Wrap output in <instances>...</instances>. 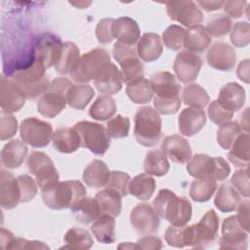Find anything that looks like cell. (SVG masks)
Segmentation results:
<instances>
[{"mask_svg":"<svg viewBox=\"0 0 250 250\" xmlns=\"http://www.w3.org/2000/svg\"><path fill=\"white\" fill-rule=\"evenodd\" d=\"M80 57L79 49L73 42L67 41L62 43L59 57L54 65L56 71L60 74H70Z\"/></svg>","mask_w":250,"mask_h":250,"instance_id":"obj_32","label":"cell"},{"mask_svg":"<svg viewBox=\"0 0 250 250\" xmlns=\"http://www.w3.org/2000/svg\"><path fill=\"white\" fill-rule=\"evenodd\" d=\"M219 218L214 210L207 211L200 221L194 225L195 241L193 248H206L212 244L218 236Z\"/></svg>","mask_w":250,"mask_h":250,"instance_id":"obj_17","label":"cell"},{"mask_svg":"<svg viewBox=\"0 0 250 250\" xmlns=\"http://www.w3.org/2000/svg\"><path fill=\"white\" fill-rule=\"evenodd\" d=\"M162 133L160 113L151 106H143L135 115L134 135L136 141L146 147L157 145Z\"/></svg>","mask_w":250,"mask_h":250,"instance_id":"obj_4","label":"cell"},{"mask_svg":"<svg viewBox=\"0 0 250 250\" xmlns=\"http://www.w3.org/2000/svg\"><path fill=\"white\" fill-rule=\"evenodd\" d=\"M163 52V44L158 34L145 33L138 41L136 53L142 61L151 62L156 61Z\"/></svg>","mask_w":250,"mask_h":250,"instance_id":"obj_25","label":"cell"},{"mask_svg":"<svg viewBox=\"0 0 250 250\" xmlns=\"http://www.w3.org/2000/svg\"><path fill=\"white\" fill-rule=\"evenodd\" d=\"M122 84L121 70L113 62H110L101 75L94 80V86L98 92L108 96L117 94L121 90Z\"/></svg>","mask_w":250,"mask_h":250,"instance_id":"obj_23","label":"cell"},{"mask_svg":"<svg viewBox=\"0 0 250 250\" xmlns=\"http://www.w3.org/2000/svg\"><path fill=\"white\" fill-rule=\"evenodd\" d=\"M21 190V202H28L34 198L37 193V183L28 175H21L18 178Z\"/></svg>","mask_w":250,"mask_h":250,"instance_id":"obj_56","label":"cell"},{"mask_svg":"<svg viewBox=\"0 0 250 250\" xmlns=\"http://www.w3.org/2000/svg\"><path fill=\"white\" fill-rule=\"evenodd\" d=\"M44 204L53 210L70 208L77 200L86 196L87 189L79 181L58 182L41 189Z\"/></svg>","mask_w":250,"mask_h":250,"instance_id":"obj_3","label":"cell"},{"mask_svg":"<svg viewBox=\"0 0 250 250\" xmlns=\"http://www.w3.org/2000/svg\"><path fill=\"white\" fill-rule=\"evenodd\" d=\"M114 21V19H103L98 22L95 33L100 43L107 44L114 39L112 30Z\"/></svg>","mask_w":250,"mask_h":250,"instance_id":"obj_57","label":"cell"},{"mask_svg":"<svg viewBox=\"0 0 250 250\" xmlns=\"http://www.w3.org/2000/svg\"><path fill=\"white\" fill-rule=\"evenodd\" d=\"M186 29L177 24L168 26L162 34V40L164 45L173 51H178L184 47Z\"/></svg>","mask_w":250,"mask_h":250,"instance_id":"obj_49","label":"cell"},{"mask_svg":"<svg viewBox=\"0 0 250 250\" xmlns=\"http://www.w3.org/2000/svg\"><path fill=\"white\" fill-rule=\"evenodd\" d=\"M237 76L243 82L249 83V60H244L240 62L237 67Z\"/></svg>","mask_w":250,"mask_h":250,"instance_id":"obj_62","label":"cell"},{"mask_svg":"<svg viewBox=\"0 0 250 250\" xmlns=\"http://www.w3.org/2000/svg\"><path fill=\"white\" fill-rule=\"evenodd\" d=\"M52 144L62 153H72L81 146V139L74 128H60L53 133Z\"/></svg>","mask_w":250,"mask_h":250,"instance_id":"obj_29","label":"cell"},{"mask_svg":"<svg viewBox=\"0 0 250 250\" xmlns=\"http://www.w3.org/2000/svg\"><path fill=\"white\" fill-rule=\"evenodd\" d=\"M65 245L62 248L69 249H90L94 243L89 231L81 228H71L64 235Z\"/></svg>","mask_w":250,"mask_h":250,"instance_id":"obj_44","label":"cell"},{"mask_svg":"<svg viewBox=\"0 0 250 250\" xmlns=\"http://www.w3.org/2000/svg\"><path fill=\"white\" fill-rule=\"evenodd\" d=\"M62 42L53 35L44 36L36 45L35 60L42 63L45 68L55 65L60 54Z\"/></svg>","mask_w":250,"mask_h":250,"instance_id":"obj_24","label":"cell"},{"mask_svg":"<svg viewBox=\"0 0 250 250\" xmlns=\"http://www.w3.org/2000/svg\"><path fill=\"white\" fill-rule=\"evenodd\" d=\"M145 172L156 177L166 175L170 169V164L166 155L161 150H149L144 162Z\"/></svg>","mask_w":250,"mask_h":250,"instance_id":"obj_42","label":"cell"},{"mask_svg":"<svg viewBox=\"0 0 250 250\" xmlns=\"http://www.w3.org/2000/svg\"><path fill=\"white\" fill-rule=\"evenodd\" d=\"M207 112L210 120L218 125H222L230 121L233 116V112L225 108L222 104H219L218 101H213L209 104Z\"/></svg>","mask_w":250,"mask_h":250,"instance_id":"obj_54","label":"cell"},{"mask_svg":"<svg viewBox=\"0 0 250 250\" xmlns=\"http://www.w3.org/2000/svg\"><path fill=\"white\" fill-rule=\"evenodd\" d=\"M230 42L234 47L243 48L250 42V25L247 21L236 22L230 31Z\"/></svg>","mask_w":250,"mask_h":250,"instance_id":"obj_52","label":"cell"},{"mask_svg":"<svg viewBox=\"0 0 250 250\" xmlns=\"http://www.w3.org/2000/svg\"><path fill=\"white\" fill-rule=\"evenodd\" d=\"M241 133L242 128L237 121H229L218 128L217 143L222 148L229 149Z\"/></svg>","mask_w":250,"mask_h":250,"instance_id":"obj_47","label":"cell"},{"mask_svg":"<svg viewBox=\"0 0 250 250\" xmlns=\"http://www.w3.org/2000/svg\"><path fill=\"white\" fill-rule=\"evenodd\" d=\"M237 214L236 219L241 226V228L249 232V210H250V202L248 199L240 201L237 205Z\"/></svg>","mask_w":250,"mask_h":250,"instance_id":"obj_59","label":"cell"},{"mask_svg":"<svg viewBox=\"0 0 250 250\" xmlns=\"http://www.w3.org/2000/svg\"><path fill=\"white\" fill-rule=\"evenodd\" d=\"M45 249L49 248L46 244L37 240H26L21 237H13L7 249Z\"/></svg>","mask_w":250,"mask_h":250,"instance_id":"obj_58","label":"cell"},{"mask_svg":"<svg viewBox=\"0 0 250 250\" xmlns=\"http://www.w3.org/2000/svg\"><path fill=\"white\" fill-rule=\"evenodd\" d=\"M126 94L128 98L135 104H147L153 98V90L149 80L139 79L127 84Z\"/></svg>","mask_w":250,"mask_h":250,"instance_id":"obj_40","label":"cell"},{"mask_svg":"<svg viewBox=\"0 0 250 250\" xmlns=\"http://www.w3.org/2000/svg\"><path fill=\"white\" fill-rule=\"evenodd\" d=\"M46 68L34 60L28 66L19 69L12 78L22 90L26 99L41 97L50 87V80L45 73Z\"/></svg>","mask_w":250,"mask_h":250,"instance_id":"obj_5","label":"cell"},{"mask_svg":"<svg viewBox=\"0 0 250 250\" xmlns=\"http://www.w3.org/2000/svg\"><path fill=\"white\" fill-rule=\"evenodd\" d=\"M211 35L203 25H196L186 30L184 47L191 53L204 52L211 43Z\"/></svg>","mask_w":250,"mask_h":250,"instance_id":"obj_31","label":"cell"},{"mask_svg":"<svg viewBox=\"0 0 250 250\" xmlns=\"http://www.w3.org/2000/svg\"><path fill=\"white\" fill-rule=\"evenodd\" d=\"M151 249V250H157L162 248V241L159 237L147 234L142 238H140L135 243V249Z\"/></svg>","mask_w":250,"mask_h":250,"instance_id":"obj_60","label":"cell"},{"mask_svg":"<svg viewBox=\"0 0 250 250\" xmlns=\"http://www.w3.org/2000/svg\"><path fill=\"white\" fill-rule=\"evenodd\" d=\"M95 95L93 87L87 83L71 84L66 91L65 99L72 108L82 110L91 102Z\"/></svg>","mask_w":250,"mask_h":250,"instance_id":"obj_34","label":"cell"},{"mask_svg":"<svg viewBox=\"0 0 250 250\" xmlns=\"http://www.w3.org/2000/svg\"><path fill=\"white\" fill-rule=\"evenodd\" d=\"M130 222L135 230L144 235L153 234L159 228V216L148 203L136 205L130 213Z\"/></svg>","mask_w":250,"mask_h":250,"instance_id":"obj_14","label":"cell"},{"mask_svg":"<svg viewBox=\"0 0 250 250\" xmlns=\"http://www.w3.org/2000/svg\"><path fill=\"white\" fill-rule=\"evenodd\" d=\"M110 171L108 170L106 164L99 159H95L88 164L83 172L84 183L91 188H99L105 187L107 180L109 178Z\"/></svg>","mask_w":250,"mask_h":250,"instance_id":"obj_35","label":"cell"},{"mask_svg":"<svg viewBox=\"0 0 250 250\" xmlns=\"http://www.w3.org/2000/svg\"><path fill=\"white\" fill-rule=\"evenodd\" d=\"M231 23V20L229 16L224 14H216L208 20L206 29L211 36L221 37L230 31Z\"/></svg>","mask_w":250,"mask_h":250,"instance_id":"obj_48","label":"cell"},{"mask_svg":"<svg viewBox=\"0 0 250 250\" xmlns=\"http://www.w3.org/2000/svg\"><path fill=\"white\" fill-rule=\"evenodd\" d=\"M208 64L221 71H230L236 62L234 49L227 43L217 42L211 46L206 55Z\"/></svg>","mask_w":250,"mask_h":250,"instance_id":"obj_19","label":"cell"},{"mask_svg":"<svg viewBox=\"0 0 250 250\" xmlns=\"http://www.w3.org/2000/svg\"><path fill=\"white\" fill-rule=\"evenodd\" d=\"M161 151L170 160L179 164L187 163L191 157L189 143L180 135L166 137L161 144Z\"/></svg>","mask_w":250,"mask_h":250,"instance_id":"obj_20","label":"cell"},{"mask_svg":"<svg viewBox=\"0 0 250 250\" xmlns=\"http://www.w3.org/2000/svg\"><path fill=\"white\" fill-rule=\"evenodd\" d=\"M112 55L121 67L123 82L128 84L144 78V65L132 46L117 41L113 46Z\"/></svg>","mask_w":250,"mask_h":250,"instance_id":"obj_10","label":"cell"},{"mask_svg":"<svg viewBox=\"0 0 250 250\" xmlns=\"http://www.w3.org/2000/svg\"><path fill=\"white\" fill-rule=\"evenodd\" d=\"M182 100L185 104L190 105L191 107L203 108L209 103V95L205 89L198 84L187 85L182 93Z\"/></svg>","mask_w":250,"mask_h":250,"instance_id":"obj_45","label":"cell"},{"mask_svg":"<svg viewBox=\"0 0 250 250\" xmlns=\"http://www.w3.org/2000/svg\"><path fill=\"white\" fill-rule=\"evenodd\" d=\"M187 171L195 179H211L217 182L229 177L230 167L223 157H211L204 153H197L188 161Z\"/></svg>","mask_w":250,"mask_h":250,"instance_id":"obj_7","label":"cell"},{"mask_svg":"<svg viewBox=\"0 0 250 250\" xmlns=\"http://www.w3.org/2000/svg\"><path fill=\"white\" fill-rule=\"evenodd\" d=\"M245 98V90L243 87L238 83L229 82L221 88L217 101L225 108L234 112L242 108Z\"/></svg>","mask_w":250,"mask_h":250,"instance_id":"obj_26","label":"cell"},{"mask_svg":"<svg viewBox=\"0 0 250 250\" xmlns=\"http://www.w3.org/2000/svg\"><path fill=\"white\" fill-rule=\"evenodd\" d=\"M155 97L153 104L155 109L161 114H175L181 107L180 91L181 86L176 80V76L168 71L157 72L149 80Z\"/></svg>","mask_w":250,"mask_h":250,"instance_id":"obj_1","label":"cell"},{"mask_svg":"<svg viewBox=\"0 0 250 250\" xmlns=\"http://www.w3.org/2000/svg\"><path fill=\"white\" fill-rule=\"evenodd\" d=\"M26 97L21 87L10 78L2 77L0 84V105L2 110L17 112L24 104Z\"/></svg>","mask_w":250,"mask_h":250,"instance_id":"obj_18","label":"cell"},{"mask_svg":"<svg viewBox=\"0 0 250 250\" xmlns=\"http://www.w3.org/2000/svg\"><path fill=\"white\" fill-rule=\"evenodd\" d=\"M116 112L115 100L108 95H102L93 103L89 109V114L92 118L99 121L110 119Z\"/></svg>","mask_w":250,"mask_h":250,"instance_id":"obj_43","label":"cell"},{"mask_svg":"<svg viewBox=\"0 0 250 250\" xmlns=\"http://www.w3.org/2000/svg\"><path fill=\"white\" fill-rule=\"evenodd\" d=\"M27 168L35 177L40 189H44L59 182L58 171L52 159L42 151H32L27 157Z\"/></svg>","mask_w":250,"mask_h":250,"instance_id":"obj_11","label":"cell"},{"mask_svg":"<svg viewBox=\"0 0 250 250\" xmlns=\"http://www.w3.org/2000/svg\"><path fill=\"white\" fill-rule=\"evenodd\" d=\"M206 123V115L203 109L187 107L182 110L178 119L179 131L186 137H191L199 133Z\"/></svg>","mask_w":250,"mask_h":250,"instance_id":"obj_22","label":"cell"},{"mask_svg":"<svg viewBox=\"0 0 250 250\" xmlns=\"http://www.w3.org/2000/svg\"><path fill=\"white\" fill-rule=\"evenodd\" d=\"M71 82L65 77H57L49 89L39 98L37 102V111L44 117L54 118L65 107V94Z\"/></svg>","mask_w":250,"mask_h":250,"instance_id":"obj_8","label":"cell"},{"mask_svg":"<svg viewBox=\"0 0 250 250\" xmlns=\"http://www.w3.org/2000/svg\"><path fill=\"white\" fill-rule=\"evenodd\" d=\"M225 4V1H197L196 5L200 6L206 12H213L221 9Z\"/></svg>","mask_w":250,"mask_h":250,"instance_id":"obj_63","label":"cell"},{"mask_svg":"<svg viewBox=\"0 0 250 250\" xmlns=\"http://www.w3.org/2000/svg\"><path fill=\"white\" fill-rule=\"evenodd\" d=\"M165 240L168 245L176 248L194 246V225L190 226H170L165 231Z\"/></svg>","mask_w":250,"mask_h":250,"instance_id":"obj_33","label":"cell"},{"mask_svg":"<svg viewBox=\"0 0 250 250\" xmlns=\"http://www.w3.org/2000/svg\"><path fill=\"white\" fill-rule=\"evenodd\" d=\"M230 184L239 192L240 195L248 198L250 195L248 166L245 169L241 168L236 170L230 178Z\"/></svg>","mask_w":250,"mask_h":250,"instance_id":"obj_53","label":"cell"},{"mask_svg":"<svg viewBox=\"0 0 250 250\" xmlns=\"http://www.w3.org/2000/svg\"><path fill=\"white\" fill-rule=\"evenodd\" d=\"M155 188L154 178L147 173H142L130 180L128 192L142 201H146L153 195Z\"/></svg>","mask_w":250,"mask_h":250,"instance_id":"obj_36","label":"cell"},{"mask_svg":"<svg viewBox=\"0 0 250 250\" xmlns=\"http://www.w3.org/2000/svg\"><path fill=\"white\" fill-rule=\"evenodd\" d=\"M202 60L199 56L189 51L180 52L173 64L175 75L182 83H190L194 81L201 69Z\"/></svg>","mask_w":250,"mask_h":250,"instance_id":"obj_16","label":"cell"},{"mask_svg":"<svg viewBox=\"0 0 250 250\" xmlns=\"http://www.w3.org/2000/svg\"><path fill=\"white\" fill-rule=\"evenodd\" d=\"M21 140L32 147H44L49 145L53 137L52 125L35 117H28L20 126Z\"/></svg>","mask_w":250,"mask_h":250,"instance_id":"obj_12","label":"cell"},{"mask_svg":"<svg viewBox=\"0 0 250 250\" xmlns=\"http://www.w3.org/2000/svg\"><path fill=\"white\" fill-rule=\"evenodd\" d=\"M73 128L81 139V146L96 155H104L110 146V137L102 124L91 121H79Z\"/></svg>","mask_w":250,"mask_h":250,"instance_id":"obj_9","label":"cell"},{"mask_svg":"<svg viewBox=\"0 0 250 250\" xmlns=\"http://www.w3.org/2000/svg\"><path fill=\"white\" fill-rule=\"evenodd\" d=\"M131 177L129 174L122 171H111L109 174V178L105 185V188L112 189L118 192L122 197L127 196L128 186L130 183Z\"/></svg>","mask_w":250,"mask_h":250,"instance_id":"obj_51","label":"cell"},{"mask_svg":"<svg viewBox=\"0 0 250 250\" xmlns=\"http://www.w3.org/2000/svg\"><path fill=\"white\" fill-rule=\"evenodd\" d=\"M121 195L108 188H104L99 192H97L95 199L97 200L101 213L110 215L112 217H117L121 212L122 207V200Z\"/></svg>","mask_w":250,"mask_h":250,"instance_id":"obj_39","label":"cell"},{"mask_svg":"<svg viewBox=\"0 0 250 250\" xmlns=\"http://www.w3.org/2000/svg\"><path fill=\"white\" fill-rule=\"evenodd\" d=\"M219 244L221 248L226 249H247L248 232L241 228L236 216H229L223 221L222 236Z\"/></svg>","mask_w":250,"mask_h":250,"instance_id":"obj_15","label":"cell"},{"mask_svg":"<svg viewBox=\"0 0 250 250\" xmlns=\"http://www.w3.org/2000/svg\"><path fill=\"white\" fill-rule=\"evenodd\" d=\"M229 152V160L237 167H247L249 164V134L241 133Z\"/></svg>","mask_w":250,"mask_h":250,"instance_id":"obj_41","label":"cell"},{"mask_svg":"<svg viewBox=\"0 0 250 250\" xmlns=\"http://www.w3.org/2000/svg\"><path fill=\"white\" fill-rule=\"evenodd\" d=\"M156 213L172 226H186L192 214L190 202L185 197H179L169 189H160L152 202Z\"/></svg>","mask_w":250,"mask_h":250,"instance_id":"obj_2","label":"cell"},{"mask_svg":"<svg viewBox=\"0 0 250 250\" xmlns=\"http://www.w3.org/2000/svg\"><path fill=\"white\" fill-rule=\"evenodd\" d=\"M69 209L75 220L82 224H90L102 215L97 200L88 196L77 200Z\"/></svg>","mask_w":250,"mask_h":250,"instance_id":"obj_30","label":"cell"},{"mask_svg":"<svg viewBox=\"0 0 250 250\" xmlns=\"http://www.w3.org/2000/svg\"><path fill=\"white\" fill-rule=\"evenodd\" d=\"M110 62V57L104 49H93L80 57L69 74L70 78L76 83H88L97 79Z\"/></svg>","mask_w":250,"mask_h":250,"instance_id":"obj_6","label":"cell"},{"mask_svg":"<svg viewBox=\"0 0 250 250\" xmlns=\"http://www.w3.org/2000/svg\"><path fill=\"white\" fill-rule=\"evenodd\" d=\"M218 188L217 182L211 179H197L189 188V196L195 202L208 201Z\"/></svg>","mask_w":250,"mask_h":250,"instance_id":"obj_46","label":"cell"},{"mask_svg":"<svg viewBox=\"0 0 250 250\" xmlns=\"http://www.w3.org/2000/svg\"><path fill=\"white\" fill-rule=\"evenodd\" d=\"M166 10L172 21H176L188 28L200 25L204 20L201 10L196 3L190 0L168 2Z\"/></svg>","mask_w":250,"mask_h":250,"instance_id":"obj_13","label":"cell"},{"mask_svg":"<svg viewBox=\"0 0 250 250\" xmlns=\"http://www.w3.org/2000/svg\"><path fill=\"white\" fill-rule=\"evenodd\" d=\"M240 201L241 195L229 184L221 185L214 198V204L216 208L223 213L234 211Z\"/></svg>","mask_w":250,"mask_h":250,"instance_id":"obj_37","label":"cell"},{"mask_svg":"<svg viewBox=\"0 0 250 250\" xmlns=\"http://www.w3.org/2000/svg\"><path fill=\"white\" fill-rule=\"evenodd\" d=\"M112 30L114 38L126 45L133 46L140 39V27L137 21L129 17H121L115 20Z\"/></svg>","mask_w":250,"mask_h":250,"instance_id":"obj_27","label":"cell"},{"mask_svg":"<svg viewBox=\"0 0 250 250\" xmlns=\"http://www.w3.org/2000/svg\"><path fill=\"white\" fill-rule=\"evenodd\" d=\"M130 120L128 117L117 114L115 117L109 119L106 123V131L110 138L121 139L129 135Z\"/></svg>","mask_w":250,"mask_h":250,"instance_id":"obj_50","label":"cell"},{"mask_svg":"<svg viewBox=\"0 0 250 250\" xmlns=\"http://www.w3.org/2000/svg\"><path fill=\"white\" fill-rule=\"evenodd\" d=\"M21 202V190L18 179L7 171L0 173V204L4 209H13Z\"/></svg>","mask_w":250,"mask_h":250,"instance_id":"obj_21","label":"cell"},{"mask_svg":"<svg viewBox=\"0 0 250 250\" xmlns=\"http://www.w3.org/2000/svg\"><path fill=\"white\" fill-rule=\"evenodd\" d=\"M1 125H0V139L6 141L14 137L18 130V121L16 117L5 110H1Z\"/></svg>","mask_w":250,"mask_h":250,"instance_id":"obj_55","label":"cell"},{"mask_svg":"<svg viewBox=\"0 0 250 250\" xmlns=\"http://www.w3.org/2000/svg\"><path fill=\"white\" fill-rule=\"evenodd\" d=\"M247 4L246 1H227L224 4L225 12L231 18H240L244 14Z\"/></svg>","mask_w":250,"mask_h":250,"instance_id":"obj_61","label":"cell"},{"mask_svg":"<svg viewBox=\"0 0 250 250\" xmlns=\"http://www.w3.org/2000/svg\"><path fill=\"white\" fill-rule=\"evenodd\" d=\"M91 231L96 239L104 244H110L115 241V220L114 217L102 214L91 226Z\"/></svg>","mask_w":250,"mask_h":250,"instance_id":"obj_38","label":"cell"},{"mask_svg":"<svg viewBox=\"0 0 250 250\" xmlns=\"http://www.w3.org/2000/svg\"><path fill=\"white\" fill-rule=\"evenodd\" d=\"M28 148L23 141L12 140L1 150V163L7 169L19 168L24 161Z\"/></svg>","mask_w":250,"mask_h":250,"instance_id":"obj_28","label":"cell"}]
</instances>
